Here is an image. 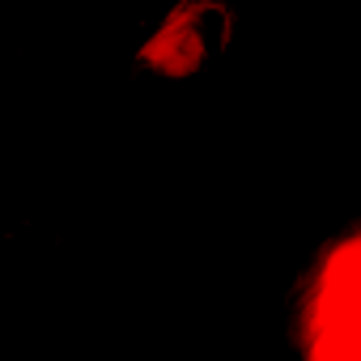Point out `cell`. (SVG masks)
<instances>
[{
  "label": "cell",
  "mask_w": 361,
  "mask_h": 361,
  "mask_svg": "<svg viewBox=\"0 0 361 361\" xmlns=\"http://www.w3.org/2000/svg\"><path fill=\"white\" fill-rule=\"evenodd\" d=\"M361 243L336 238L298 298V336L310 361H357L361 348Z\"/></svg>",
  "instance_id": "6da1fadb"
},
{
  "label": "cell",
  "mask_w": 361,
  "mask_h": 361,
  "mask_svg": "<svg viewBox=\"0 0 361 361\" xmlns=\"http://www.w3.org/2000/svg\"><path fill=\"white\" fill-rule=\"evenodd\" d=\"M213 26H226V13L213 5H200V0H188V5L170 9L149 39L140 43V64L166 81H183L192 73H200L217 47Z\"/></svg>",
  "instance_id": "7a4b0ae2"
}]
</instances>
